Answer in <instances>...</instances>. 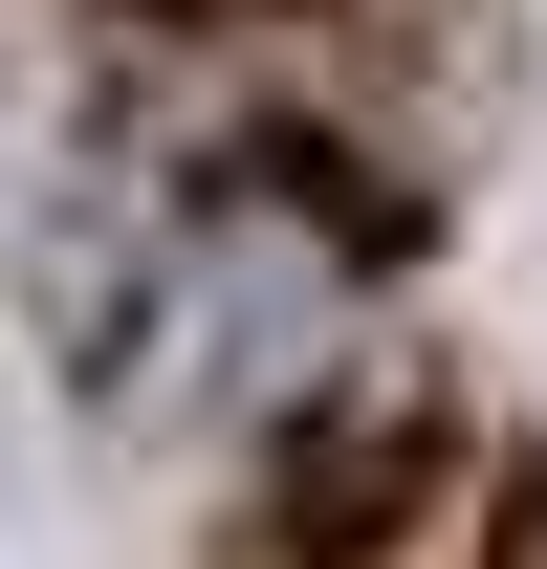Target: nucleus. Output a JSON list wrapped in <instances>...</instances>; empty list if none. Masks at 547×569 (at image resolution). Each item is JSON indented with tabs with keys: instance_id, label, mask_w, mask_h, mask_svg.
Segmentation results:
<instances>
[{
	"instance_id": "nucleus-1",
	"label": "nucleus",
	"mask_w": 547,
	"mask_h": 569,
	"mask_svg": "<svg viewBox=\"0 0 547 569\" xmlns=\"http://www.w3.org/2000/svg\"><path fill=\"white\" fill-rule=\"evenodd\" d=\"M395 503H438V417H350L285 460V526H307V569H372V526Z\"/></svg>"
}]
</instances>
